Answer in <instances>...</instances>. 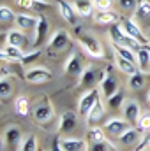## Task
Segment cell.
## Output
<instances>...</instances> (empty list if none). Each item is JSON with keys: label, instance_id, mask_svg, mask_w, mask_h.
<instances>
[{"label": "cell", "instance_id": "obj_1", "mask_svg": "<svg viewBox=\"0 0 150 151\" xmlns=\"http://www.w3.org/2000/svg\"><path fill=\"white\" fill-rule=\"evenodd\" d=\"M110 39H111V44H118V46H124V47H129L133 51H138L143 44H140L136 39H133L131 35H127L124 32V28L120 27V23L111 25L110 28Z\"/></svg>", "mask_w": 150, "mask_h": 151}, {"label": "cell", "instance_id": "obj_2", "mask_svg": "<svg viewBox=\"0 0 150 151\" xmlns=\"http://www.w3.org/2000/svg\"><path fill=\"white\" fill-rule=\"evenodd\" d=\"M78 42H79V46H81L90 56H94V58H97V60H103V58H104V47H103V44H101L95 37L79 34V35H78Z\"/></svg>", "mask_w": 150, "mask_h": 151}, {"label": "cell", "instance_id": "obj_3", "mask_svg": "<svg viewBox=\"0 0 150 151\" xmlns=\"http://www.w3.org/2000/svg\"><path fill=\"white\" fill-rule=\"evenodd\" d=\"M118 23H120V27L124 28V32H125L127 35H131L133 39H136L140 44H143V46L150 44V39L143 34V28H141L136 21H133L131 18H122Z\"/></svg>", "mask_w": 150, "mask_h": 151}, {"label": "cell", "instance_id": "obj_4", "mask_svg": "<svg viewBox=\"0 0 150 151\" xmlns=\"http://www.w3.org/2000/svg\"><path fill=\"white\" fill-rule=\"evenodd\" d=\"M99 97H101L99 88L87 90V91L79 97V100H78V114H79V116H87V114L90 113V109L95 106V102L99 100Z\"/></svg>", "mask_w": 150, "mask_h": 151}, {"label": "cell", "instance_id": "obj_5", "mask_svg": "<svg viewBox=\"0 0 150 151\" xmlns=\"http://www.w3.org/2000/svg\"><path fill=\"white\" fill-rule=\"evenodd\" d=\"M34 119L37 121L39 125H46V123H50L51 119H53V116H55V109H53V106L44 99L42 102H39L37 106L34 107Z\"/></svg>", "mask_w": 150, "mask_h": 151}, {"label": "cell", "instance_id": "obj_6", "mask_svg": "<svg viewBox=\"0 0 150 151\" xmlns=\"http://www.w3.org/2000/svg\"><path fill=\"white\" fill-rule=\"evenodd\" d=\"M69 42H71L69 32L64 30V28H58V30H55L50 35V39H48V47L51 51H62V49H66L69 46Z\"/></svg>", "mask_w": 150, "mask_h": 151}, {"label": "cell", "instance_id": "obj_7", "mask_svg": "<svg viewBox=\"0 0 150 151\" xmlns=\"http://www.w3.org/2000/svg\"><path fill=\"white\" fill-rule=\"evenodd\" d=\"M83 60H81V56L73 51L69 56H67V60H66V63H64V72L67 76H71V77H79L81 72H83Z\"/></svg>", "mask_w": 150, "mask_h": 151}, {"label": "cell", "instance_id": "obj_8", "mask_svg": "<svg viewBox=\"0 0 150 151\" xmlns=\"http://www.w3.org/2000/svg\"><path fill=\"white\" fill-rule=\"evenodd\" d=\"M21 141H23V134H21V128L18 125L5 127V130H4V144L7 148H20Z\"/></svg>", "mask_w": 150, "mask_h": 151}, {"label": "cell", "instance_id": "obj_9", "mask_svg": "<svg viewBox=\"0 0 150 151\" xmlns=\"http://www.w3.org/2000/svg\"><path fill=\"white\" fill-rule=\"evenodd\" d=\"M129 128H131V123L125 121V119H120V118H110V119L104 123V132L110 134V135H115V137L122 135V134H124L125 130H129Z\"/></svg>", "mask_w": 150, "mask_h": 151}, {"label": "cell", "instance_id": "obj_10", "mask_svg": "<svg viewBox=\"0 0 150 151\" xmlns=\"http://www.w3.org/2000/svg\"><path fill=\"white\" fill-rule=\"evenodd\" d=\"M48 30H50V23H48L46 16H37V25H36L34 39H32V46H34V47H39V46L46 40Z\"/></svg>", "mask_w": 150, "mask_h": 151}, {"label": "cell", "instance_id": "obj_11", "mask_svg": "<svg viewBox=\"0 0 150 151\" xmlns=\"http://www.w3.org/2000/svg\"><path fill=\"white\" fill-rule=\"evenodd\" d=\"M5 44L16 46V47H20V49H23V47L28 46V39H27V35H25L23 30H20V28H11V30L5 32Z\"/></svg>", "mask_w": 150, "mask_h": 151}, {"label": "cell", "instance_id": "obj_12", "mask_svg": "<svg viewBox=\"0 0 150 151\" xmlns=\"http://www.w3.org/2000/svg\"><path fill=\"white\" fill-rule=\"evenodd\" d=\"M25 79L32 84H41L51 79V72L46 67H32L25 72Z\"/></svg>", "mask_w": 150, "mask_h": 151}, {"label": "cell", "instance_id": "obj_13", "mask_svg": "<svg viewBox=\"0 0 150 151\" xmlns=\"http://www.w3.org/2000/svg\"><path fill=\"white\" fill-rule=\"evenodd\" d=\"M99 91H101L106 99L113 97L117 91H120V90H118V83H117V79H115L111 74L108 76V72H104L103 77H101V81H99Z\"/></svg>", "mask_w": 150, "mask_h": 151}, {"label": "cell", "instance_id": "obj_14", "mask_svg": "<svg viewBox=\"0 0 150 151\" xmlns=\"http://www.w3.org/2000/svg\"><path fill=\"white\" fill-rule=\"evenodd\" d=\"M134 19L141 28L150 27V0H140V4L134 11Z\"/></svg>", "mask_w": 150, "mask_h": 151}, {"label": "cell", "instance_id": "obj_15", "mask_svg": "<svg viewBox=\"0 0 150 151\" xmlns=\"http://www.w3.org/2000/svg\"><path fill=\"white\" fill-rule=\"evenodd\" d=\"M122 114H124V119H125V121H129V123H138V119H140V116H141V111H140L138 102L133 100V99L125 100L124 106H122Z\"/></svg>", "mask_w": 150, "mask_h": 151}, {"label": "cell", "instance_id": "obj_16", "mask_svg": "<svg viewBox=\"0 0 150 151\" xmlns=\"http://www.w3.org/2000/svg\"><path fill=\"white\" fill-rule=\"evenodd\" d=\"M76 123H78V118L73 111H66V113L60 114L58 118V134H67V132H73L76 128Z\"/></svg>", "mask_w": 150, "mask_h": 151}, {"label": "cell", "instance_id": "obj_17", "mask_svg": "<svg viewBox=\"0 0 150 151\" xmlns=\"http://www.w3.org/2000/svg\"><path fill=\"white\" fill-rule=\"evenodd\" d=\"M14 23H16V28L23 30V32H34L36 25H37V16H30V14L21 12V14H16Z\"/></svg>", "mask_w": 150, "mask_h": 151}, {"label": "cell", "instance_id": "obj_18", "mask_svg": "<svg viewBox=\"0 0 150 151\" xmlns=\"http://www.w3.org/2000/svg\"><path fill=\"white\" fill-rule=\"evenodd\" d=\"M95 84H97V72L92 65H88L83 69V72L79 76V86L92 90V88H95Z\"/></svg>", "mask_w": 150, "mask_h": 151}, {"label": "cell", "instance_id": "obj_19", "mask_svg": "<svg viewBox=\"0 0 150 151\" xmlns=\"http://www.w3.org/2000/svg\"><path fill=\"white\" fill-rule=\"evenodd\" d=\"M136 56H138V70L143 72V74H150V47L147 46H141L138 51H136Z\"/></svg>", "mask_w": 150, "mask_h": 151}, {"label": "cell", "instance_id": "obj_20", "mask_svg": "<svg viewBox=\"0 0 150 151\" xmlns=\"http://www.w3.org/2000/svg\"><path fill=\"white\" fill-rule=\"evenodd\" d=\"M57 7H58L60 16H62L67 23L76 25V11H74V7H73V4H69V2H66V0H57Z\"/></svg>", "mask_w": 150, "mask_h": 151}, {"label": "cell", "instance_id": "obj_21", "mask_svg": "<svg viewBox=\"0 0 150 151\" xmlns=\"http://www.w3.org/2000/svg\"><path fill=\"white\" fill-rule=\"evenodd\" d=\"M103 116H104V106H103V100L99 97V100L95 102V106L90 109V113L87 114V125L88 127H94L95 123H99L103 119Z\"/></svg>", "mask_w": 150, "mask_h": 151}, {"label": "cell", "instance_id": "obj_22", "mask_svg": "<svg viewBox=\"0 0 150 151\" xmlns=\"http://www.w3.org/2000/svg\"><path fill=\"white\" fill-rule=\"evenodd\" d=\"M94 19H95V23H99V25H117L118 21H120V18H118V14L117 12H113V11H97L95 12V16H94Z\"/></svg>", "mask_w": 150, "mask_h": 151}, {"label": "cell", "instance_id": "obj_23", "mask_svg": "<svg viewBox=\"0 0 150 151\" xmlns=\"http://www.w3.org/2000/svg\"><path fill=\"white\" fill-rule=\"evenodd\" d=\"M73 7H74L76 14L81 18H88L94 14V2L92 0H74Z\"/></svg>", "mask_w": 150, "mask_h": 151}, {"label": "cell", "instance_id": "obj_24", "mask_svg": "<svg viewBox=\"0 0 150 151\" xmlns=\"http://www.w3.org/2000/svg\"><path fill=\"white\" fill-rule=\"evenodd\" d=\"M60 146L64 151H87V144L81 139H74V137H66L60 139Z\"/></svg>", "mask_w": 150, "mask_h": 151}, {"label": "cell", "instance_id": "obj_25", "mask_svg": "<svg viewBox=\"0 0 150 151\" xmlns=\"http://www.w3.org/2000/svg\"><path fill=\"white\" fill-rule=\"evenodd\" d=\"M140 137H141L140 130L131 127V128L125 130L122 135H118V141H120V144H124V146H133V144H136V142L140 141Z\"/></svg>", "mask_w": 150, "mask_h": 151}, {"label": "cell", "instance_id": "obj_26", "mask_svg": "<svg viewBox=\"0 0 150 151\" xmlns=\"http://www.w3.org/2000/svg\"><path fill=\"white\" fill-rule=\"evenodd\" d=\"M115 63H117L118 70L124 76H133V74L138 72V67H136L134 63H131L129 60H125V58H122V56H118V55H115Z\"/></svg>", "mask_w": 150, "mask_h": 151}, {"label": "cell", "instance_id": "obj_27", "mask_svg": "<svg viewBox=\"0 0 150 151\" xmlns=\"http://www.w3.org/2000/svg\"><path fill=\"white\" fill-rule=\"evenodd\" d=\"M113 46V51H115V55H118V56H122V58H125V60H129L131 63H138V56H136V51H133V49H129V47H124V46H118V44H111ZM138 67V65H136Z\"/></svg>", "mask_w": 150, "mask_h": 151}, {"label": "cell", "instance_id": "obj_28", "mask_svg": "<svg viewBox=\"0 0 150 151\" xmlns=\"http://www.w3.org/2000/svg\"><path fill=\"white\" fill-rule=\"evenodd\" d=\"M2 53L5 55L7 62H21V58H23V55H25L20 47H16V46H9V44H5V46L2 47Z\"/></svg>", "mask_w": 150, "mask_h": 151}, {"label": "cell", "instance_id": "obj_29", "mask_svg": "<svg viewBox=\"0 0 150 151\" xmlns=\"http://www.w3.org/2000/svg\"><path fill=\"white\" fill-rule=\"evenodd\" d=\"M14 111L20 116H28V113H30V102H28V99L23 97V95L16 97V100H14Z\"/></svg>", "mask_w": 150, "mask_h": 151}, {"label": "cell", "instance_id": "obj_30", "mask_svg": "<svg viewBox=\"0 0 150 151\" xmlns=\"http://www.w3.org/2000/svg\"><path fill=\"white\" fill-rule=\"evenodd\" d=\"M147 74H143V72H136V74L129 76V88L131 90H141L143 86H145V83H147Z\"/></svg>", "mask_w": 150, "mask_h": 151}, {"label": "cell", "instance_id": "obj_31", "mask_svg": "<svg viewBox=\"0 0 150 151\" xmlns=\"http://www.w3.org/2000/svg\"><path fill=\"white\" fill-rule=\"evenodd\" d=\"M87 151H117V148L108 139H104V141H99V142H88Z\"/></svg>", "mask_w": 150, "mask_h": 151}, {"label": "cell", "instance_id": "obj_32", "mask_svg": "<svg viewBox=\"0 0 150 151\" xmlns=\"http://www.w3.org/2000/svg\"><path fill=\"white\" fill-rule=\"evenodd\" d=\"M18 151H37V137L32 135V134L27 135V137H23Z\"/></svg>", "mask_w": 150, "mask_h": 151}, {"label": "cell", "instance_id": "obj_33", "mask_svg": "<svg viewBox=\"0 0 150 151\" xmlns=\"http://www.w3.org/2000/svg\"><path fill=\"white\" fill-rule=\"evenodd\" d=\"M12 83L7 77H0V100H7L12 95Z\"/></svg>", "mask_w": 150, "mask_h": 151}, {"label": "cell", "instance_id": "obj_34", "mask_svg": "<svg viewBox=\"0 0 150 151\" xmlns=\"http://www.w3.org/2000/svg\"><path fill=\"white\" fill-rule=\"evenodd\" d=\"M104 139H106V132L103 128L90 127V130H88V142H99V141H104Z\"/></svg>", "mask_w": 150, "mask_h": 151}, {"label": "cell", "instance_id": "obj_35", "mask_svg": "<svg viewBox=\"0 0 150 151\" xmlns=\"http://www.w3.org/2000/svg\"><path fill=\"white\" fill-rule=\"evenodd\" d=\"M16 14L12 12L11 7L7 5H0V23H9V21H14Z\"/></svg>", "mask_w": 150, "mask_h": 151}, {"label": "cell", "instance_id": "obj_36", "mask_svg": "<svg viewBox=\"0 0 150 151\" xmlns=\"http://www.w3.org/2000/svg\"><path fill=\"white\" fill-rule=\"evenodd\" d=\"M108 100V106L111 107V109H118V107H122L124 106V95H122V91H117L113 97H110V99H106Z\"/></svg>", "mask_w": 150, "mask_h": 151}, {"label": "cell", "instance_id": "obj_37", "mask_svg": "<svg viewBox=\"0 0 150 151\" xmlns=\"http://www.w3.org/2000/svg\"><path fill=\"white\" fill-rule=\"evenodd\" d=\"M14 4L16 5H20V7H25V9H32V7H36V5H48V2L46 0H14Z\"/></svg>", "mask_w": 150, "mask_h": 151}, {"label": "cell", "instance_id": "obj_38", "mask_svg": "<svg viewBox=\"0 0 150 151\" xmlns=\"http://www.w3.org/2000/svg\"><path fill=\"white\" fill-rule=\"evenodd\" d=\"M95 11H111L115 0H92Z\"/></svg>", "mask_w": 150, "mask_h": 151}, {"label": "cell", "instance_id": "obj_39", "mask_svg": "<svg viewBox=\"0 0 150 151\" xmlns=\"http://www.w3.org/2000/svg\"><path fill=\"white\" fill-rule=\"evenodd\" d=\"M39 55H41L39 49H34V51H30V53H25L20 63H21V65H30L32 62H36V60L39 58Z\"/></svg>", "mask_w": 150, "mask_h": 151}, {"label": "cell", "instance_id": "obj_40", "mask_svg": "<svg viewBox=\"0 0 150 151\" xmlns=\"http://www.w3.org/2000/svg\"><path fill=\"white\" fill-rule=\"evenodd\" d=\"M138 128L140 130H150V113H145L138 119Z\"/></svg>", "mask_w": 150, "mask_h": 151}, {"label": "cell", "instance_id": "obj_41", "mask_svg": "<svg viewBox=\"0 0 150 151\" xmlns=\"http://www.w3.org/2000/svg\"><path fill=\"white\" fill-rule=\"evenodd\" d=\"M117 2H118L120 9H124V11H131L136 5V0H117Z\"/></svg>", "mask_w": 150, "mask_h": 151}, {"label": "cell", "instance_id": "obj_42", "mask_svg": "<svg viewBox=\"0 0 150 151\" xmlns=\"http://www.w3.org/2000/svg\"><path fill=\"white\" fill-rule=\"evenodd\" d=\"M51 151H64V150H62V146H60V139H58V137H55V139H53Z\"/></svg>", "mask_w": 150, "mask_h": 151}, {"label": "cell", "instance_id": "obj_43", "mask_svg": "<svg viewBox=\"0 0 150 151\" xmlns=\"http://www.w3.org/2000/svg\"><path fill=\"white\" fill-rule=\"evenodd\" d=\"M4 42H5V32H0V51L4 47Z\"/></svg>", "mask_w": 150, "mask_h": 151}, {"label": "cell", "instance_id": "obj_44", "mask_svg": "<svg viewBox=\"0 0 150 151\" xmlns=\"http://www.w3.org/2000/svg\"><path fill=\"white\" fill-rule=\"evenodd\" d=\"M5 62H7V58H5V55L0 51V65H2V63H5Z\"/></svg>", "mask_w": 150, "mask_h": 151}, {"label": "cell", "instance_id": "obj_45", "mask_svg": "<svg viewBox=\"0 0 150 151\" xmlns=\"http://www.w3.org/2000/svg\"><path fill=\"white\" fill-rule=\"evenodd\" d=\"M149 104H150V93H149Z\"/></svg>", "mask_w": 150, "mask_h": 151}, {"label": "cell", "instance_id": "obj_46", "mask_svg": "<svg viewBox=\"0 0 150 151\" xmlns=\"http://www.w3.org/2000/svg\"><path fill=\"white\" fill-rule=\"evenodd\" d=\"M0 144H2V142H0ZM0 148H2V146H0Z\"/></svg>", "mask_w": 150, "mask_h": 151}, {"label": "cell", "instance_id": "obj_47", "mask_svg": "<svg viewBox=\"0 0 150 151\" xmlns=\"http://www.w3.org/2000/svg\"><path fill=\"white\" fill-rule=\"evenodd\" d=\"M149 47H150V44H149Z\"/></svg>", "mask_w": 150, "mask_h": 151}]
</instances>
